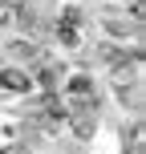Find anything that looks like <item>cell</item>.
Masks as SVG:
<instances>
[{
  "label": "cell",
  "instance_id": "1",
  "mask_svg": "<svg viewBox=\"0 0 146 154\" xmlns=\"http://www.w3.org/2000/svg\"><path fill=\"white\" fill-rule=\"evenodd\" d=\"M0 89H8V93H29V89H33L29 69H20V65H4V69H0Z\"/></svg>",
  "mask_w": 146,
  "mask_h": 154
},
{
  "label": "cell",
  "instance_id": "2",
  "mask_svg": "<svg viewBox=\"0 0 146 154\" xmlns=\"http://www.w3.org/2000/svg\"><path fill=\"white\" fill-rule=\"evenodd\" d=\"M8 57H12V61H20V65H24V61L37 65V61H41V45H37L33 37H29V41L16 37V41H8Z\"/></svg>",
  "mask_w": 146,
  "mask_h": 154
},
{
  "label": "cell",
  "instance_id": "3",
  "mask_svg": "<svg viewBox=\"0 0 146 154\" xmlns=\"http://www.w3.org/2000/svg\"><path fill=\"white\" fill-rule=\"evenodd\" d=\"M57 77H61V69H57L53 61H45V65H37V73H33V85H41V89H49V93H57Z\"/></svg>",
  "mask_w": 146,
  "mask_h": 154
}]
</instances>
